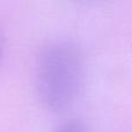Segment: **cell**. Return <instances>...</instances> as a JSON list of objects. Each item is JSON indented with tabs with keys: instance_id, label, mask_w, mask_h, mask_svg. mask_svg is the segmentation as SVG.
<instances>
[{
	"instance_id": "cell-4",
	"label": "cell",
	"mask_w": 132,
	"mask_h": 132,
	"mask_svg": "<svg viewBox=\"0 0 132 132\" xmlns=\"http://www.w3.org/2000/svg\"><path fill=\"white\" fill-rule=\"evenodd\" d=\"M73 1H77V2H93V1H96V0H73Z\"/></svg>"
},
{
	"instance_id": "cell-2",
	"label": "cell",
	"mask_w": 132,
	"mask_h": 132,
	"mask_svg": "<svg viewBox=\"0 0 132 132\" xmlns=\"http://www.w3.org/2000/svg\"><path fill=\"white\" fill-rule=\"evenodd\" d=\"M55 132H89V130L80 119H70L58 126Z\"/></svg>"
},
{
	"instance_id": "cell-3",
	"label": "cell",
	"mask_w": 132,
	"mask_h": 132,
	"mask_svg": "<svg viewBox=\"0 0 132 132\" xmlns=\"http://www.w3.org/2000/svg\"><path fill=\"white\" fill-rule=\"evenodd\" d=\"M5 35L2 32V30L0 29V62L2 59V56H4V52H5Z\"/></svg>"
},
{
	"instance_id": "cell-1",
	"label": "cell",
	"mask_w": 132,
	"mask_h": 132,
	"mask_svg": "<svg viewBox=\"0 0 132 132\" xmlns=\"http://www.w3.org/2000/svg\"><path fill=\"white\" fill-rule=\"evenodd\" d=\"M39 101L55 112L67 110L78 98L85 78V59L75 44L56 41L39 50L35 70Z\"/></svg>"
}]
</instances>
